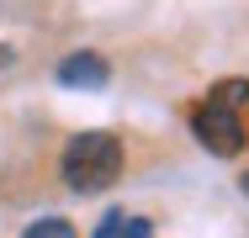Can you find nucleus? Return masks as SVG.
Returning <instances> with one entry per match:
<instances>
[{
    "instance_id": "nucleus-1",
    "label": "nucleus",
    "mask_w": 249,
    "mask_h": 238,
    "mask_svg": "<svg viewBox=\"0 0 249 238\" xmlns=\"http://www.w3.org/2000/svg\"><path fill=\"white\" fill-rule=\"evenodd\" d=\"M58 175L80 196H96V190L117 186V175H122V138L117 133H74L64 143V153H58Z\"/></svg>"
},
{
    "instance_id": "nucleus-2",
    "label": "nucleus",
    "mask_w": 249,
    "mask_h": 238,
    "mask_svg": "<svg viewBox=\"0 0 249 238\" xmlns=\"http://www.w3.org/2000/svg\"><path fill=\"white\" fill-rule=\"evenodd\" d=\"M191 133H196V143L207 148V153H217V159H239L244 153V117L239 111H223V106H212V101H201L196 111H191Z\"/></svg>"
},
{
    "instance_id": "nucleus-3",
    "label": "nucleus",
    "mask_w": 249,
    "mask_h": 238,
    "mask_svg": "<svg viewBox=\"0 0 249 238\" xmlns=\"http://www.w3.org/2000/svg\"><path fill=\"white\" fill-rule=\"evenodd\" d=\"M58 85H69V90H106L111 85V64L101 53H69L58 64Z\"/></svg>"
},
{
    "instance_id": "nucleus-4",
    "label": "nucleus",
    "mask_w": 249,
    "mask_h": 238,
    "mask_svg": "<svg viewBox=\"0 0 249 238\" xmlns=\"http://www.w3.org/2000/svg\"><path fill=\"white\" fill-rule=\"evenodd\" d=\"M96 238H154V222L138 217V212H106Z\"/></svg>"
},
{
    "instance_id": "nucleus-5",
    "label": "nucleus",
    "mask_w": 249,
    "mask_h": 238,
    "mask_svg": "<svg viewBox=\"0 0 249 238\" xmlns=\"http://www.w3.org/2000/svg\"><path fill=\"white\" fill-rule=\"evenodd\" d=\"M207 101L223 106V111H239V106H249V80H217Z\"/></svg>"
},
{
    "instance_id": "nucleus-6",
    "label": "nucleus",
    "mask_w": 249,
    "mask_h": 238,
    "mask_svg": "<svg viewBox=\"0 0 249 238\" xmlns=\"http://www.w3.org/2000/svg\"><path fill=\"white\" fill-rule=\"evenodd\" d=\"M21 238H80V228H74L69 217H37Z\"/></svg>"
},
{
    "instance_id": "nucleus-7",
    "label": "nucleus",
    "mask_w": 249,
    "mask_h": 238,
    "mask_svg": "<svg viewBox=\"0 0 249 238\" xmlns=\"http://www.w3.org/2000/svg\"><path fill=\"white\" fill-rule=\"evenodd\" d=\"M11 58H16V53H11V48H0V69H5V64H11Z\"/></svg>"
},
{
    "instance_id": "nucleus-8",
    "label": "nucleus",
    "mask_w": 249,
    "mask_h": 238,
    "mask_svg": "<svg viewBox=\"0 0 249 238\" xmlns=\"http://www.w3.org/2000/svg\"><path fill=\"white\" fill-rule=\"evenodd\" d=\"M239 190H244V196H249V175H244V180H239Z\"/></svg>"
}]
</instances>
